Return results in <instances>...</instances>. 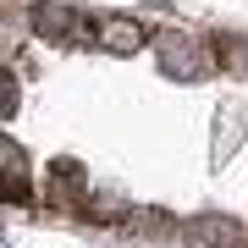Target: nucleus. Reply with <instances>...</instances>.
Returning <instances> with one entry per match:
<instances>
[{
    "label": "nucleus",
    "instance_id": "f03ea898",
    "mask_svg": "<svg viewBox=\"0 0 248 248\" xmlns=\"http://www.w3.org/2000/svg\"><path fill=\"white\" fill-rule=\"evenodd\" d=\"M160 61H166L171 78H199V72H204L199 45H187L182 33H160Z\"/></svg>",
    "mask_w": 248,
    "mask_h": 248
},
{
    "label": "nucleus",
    "instance_id": "20e7f679",
    "mask_svg": "<svg viewBox=\"0 0 248 248\" xmlns=\"http://www.w3.org/2000/svg\"><path fill=\"white\" fill-rule=\"evenodd\" d=\"M193 237L210 243V248H232V243H243V226L226 221V215H199V221H193Z\"/></svg>",
    "mask_w": 248,
    "mask_h": 248
},
{
    "label": "nucleus",
    "instance_id": "f257e3e1",
    "mask_svg": "<svg viewBox=\"0 0 248 248\" xmlns=\"http://www.w3.org/2000/svg\"><path fill=\"white\" fill-rule=\"evenodd\" d=\"M28 22H33V33L39 39H50V45H66L72 33H78V11H66V6H33L28 11Z\"/></svg>",
    "mask_w": 248,
    "mask_h": 248
},
{
    "label": "nucleus",
    "instance_id": "7ed1b4c3",
    "mask_svg": "<svg viewBox=\"0 0 248 248\" xmlns=\"http://www.w3.org/2000/svg\"><path fill=\"white\" fill-rule=\"evenodd\" d=\"M99 45L116 50V55H133V50L143 45V28H138L133 17H105V22H99Z\"/></svg>",
    "mask_w": 248,
    "mask_h": 248
}]
</instances>
